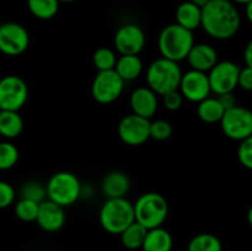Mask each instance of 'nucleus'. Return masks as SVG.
Instances as JSON below:
<instances>
[{"instance_id": "nucleus-1", "label": "nucleus", "mask_w": 252, "mask_h": 251, "mask_svg": "<svg viewBox=\"0 0 252 251\" xmlns=\"http://www.w3.org/2000/svg\"><path fill=\"white\" fill-rule=\"evenodd\" d=\"M240 24V14L230 0H209L202 7L201 27L214 39L233 38Z\"/></svg>"}, {"instance_id": "nucleus-2", "label": "nucleus", "mask_w": 252, "mask_h": 251, "mask_svg": "<svg viewBox=\"0 0 252 251\" xmlns=\"http://www.w3.org/2000/svg\"><path fill=\"white\" fill-rule=\"evenodd\" d=\"M193 44V32L184 29L176 22L165 26L158 38V48L162 58L170 59L177 63L186 59Z\"/></svg>"}, {"instance_id": "nucleus-3", "label": "nucleus", "mask_w": 252, "mask_h": 251, "mask_svg": "<svg viewBox=\"0 0 252 251\" xmlns=\"http://www.w3.org/2000/svg\"><path fill=\"white\" fill-rule=\"evenodd\" d=\"M101 226L108 234L120 235L128 225L135 221L133 203L126 197L107 198L98 213Z\"/></svg>"}, {"instance_id": "nucleus-4", "label": "nucleus", "mask_w": 252, "mask_h": 251, "mask_svg": "<svg viewBox=\"0 0 252 251\" xmlns=\"http://www.w3.org/2000/svg\"><path fill=\"white\" fill-rule=\"evenodd\" d=\"M181 76L182 70L179 63L162 57L150 63L145 73L148 88L152 89L158 96H162L172 90H179Z\"/></svg>"}, {"instance_id": "nucleus-5", "label": "nucleus", "mask_w": 252, "mask_h": 251, "mask_svg": "<svg viewBox=\"0 0 252 251\" xmlns=\"http://www.w3.org/2000/svg\"><path fill=\"white\" fill-rule=\"evenodd\" d=\"M134 208V219L145 229L162 226L169 216V204L166 198L158 192H147L138 197Z\"/></svg>"}, {"instance_id": "nucleus-6", "label": "nucleus", "mask_w": 252, "mask_h": 251, "mask_svg": "<svg viewBox=\"0 0 252 251\" xmlns=\"http://www.w3.org/2000/svg\"><path fill=\"white\" fill-rule=\"evenodd\" d=\"M46 193L47 199L65 208L80 198L81 184L73 172L59 171L49 177L46 185Z\"/></svg>"}, {"instance_id": "nucleus-7", "label": "nucleus", "mask_w": 252, "mask_h": 251, "mask_svg": "<svg viewBox=\"0 0 252 251\" xmlns=\"http://www.w3.org/2000/svg\"><path fill=\"white\" fill-rule=\"evenodd\" d=\"M224 134L233 140L241 142L252 135V112L243 106H234L224 112L220 120Z\"/></svg>"}, {"instance_id": "nucleus-8", "label": "nucleus", "mask_w": 252, "mask_h": 251, "mask_svg": "<svg viewBox=\"0 0 252 251\" xmlns=\"http://www.w3.org/2000/svg\"><path fill=\"white\" fill-rule=\"evenodd\" d=\"M29 98V86L17 75H6L0 79V108L20 111Z\"/></svg>"}, {"instance_id": "nucleus-9", "label": "nucleus", "mask_w": 252, "mask_h": 251, "mask_svg": "<svg viewBox=\"0 0 252 251\" xmlns=\"http://www.w3.org/2000/svg\"><path fill=\"white\" fill-rule=\"evenodd\" d=\"M125 84L113 69L98 71L91 85V95L96 102L108 105L120 98L125 90Z\"/></svg>"}, {"instance_id": "nucleus-10", "label": "nucleus", "mask_w": 252, "mask_h": 251, "mask_svg": "<svg viewBox=\"0 0 252 251\" xmlns=\"http://www.w3.org/2000/svg\"><path fill=\"white\" fill-rule=\"evenodd\" d=\"M30 44V34L26 27L17 22L0 25V52L5 56L17 57L26 52Z\"/></svg>"}, {"instance_id": "nucleus-11", "label": "nucleus", "mask_w": 252, "mask_h": 251, "mask_svg": "<svg viewBox=\"0 0 252 251\" xmlns=\"http://www.w3.org/2000/svg\"><path fill=\"white\" fill-rule=\"evenodd\" d=\"M240 66L230 61L217 62L208 71V81L211 91L216 95L234 93L238 88V76Z\"/></svg>"}, {"instance_id": "nucleus-12", "label": "nucleus", "mask_w": 252, "mask_h": 251, "mask_svg": "<svg viewBox=\"0 0 252 251\" xmlns=\"http://www.w3.org/2000/svg\"><path fill=\"white\" fill-rule=\"evenodd\" d=\"M118 137L125 144L139 147L150 138V120L130 113L118 123Z\"/></svg>"}, {"instance_id": "nucleus-13", "label": "nucleus", "mask_w": 252, "mask_h": 251, "mask_svg": "<svg viewBox=\"0 0 252 251\" xmlns=\"http://www.w3.org/2000/svg\"><path fill=\"white\" fill-rule=\"evenodd\" d=\"M145 32L135 24H125L113 37L115 48L121 56H139L145 47Z\"/></svg>"}, {"instance_id": "nucleus-14", "label": "nucleus", "mask_w": 252, "mask_h": 251, "mask_svg": "<svg viewBox=\"0 0 252 251\" xmlns=\"http://www.w3.org/2000/svg\"><path fill=\"white\" fill-rule=\"evenodd\" d=\"M179 91L182 97L191 102H201L202 100L211 95V86H209L208 75L207 73L198 70H191L182 73L180 80Z\"/></svg>"}, {"instance_id": "nucleus-15", "label": "nucleus", "mask_w": 252, "mask_h": 251, "mask_svg": "<svg viewBox=\"0 0 252 251\" xmlns=\"http://www.w3.org/2000/svg\"><path fill=\"white\" fill-rule=\"evenodd\" d=\"M65 220V211L62 206L49 201V199H44L43 202L39 203L36 223L38 224L42 230L48 231V233H56L63 228Z\"/></svg>"}, {"instance_id": "nucleus-16", "label": "nucleus", "mask_w": 252, "mask_h": 251, "mask_svg": "<svg viewBox=\"0 0 252 251\" xmlns=\"http://www.w3.org/2000/svg\"><path fill=\"white\" fill-rule=\"evenodd\" d=\"M129 106L132 113L150 120L153 116H155L159 108V100L157 94L152 89L145 86V88L135 89L130 94Z\"/></svg>"}, {"instance_id": "nucleus-17", "label": "nucleus", "mask_w": 252, "mask_h": 251, "mask_svg": "<svg viewBox=\"0 0 252 251\" xmlns=\"http://www.w3.org/2000/svg\"><path fill=\"white\" fill-rule=\"evenodd\" d=\"M186 59L191 69L207 73L218 62V53L211 44L194 43L189 49Z\"/></svg>"}, {"instance_id": "nucleus-18", "label": "nucleus", "mask_w": 252, "mask_h": 251, "mask_svg": "<svg viewBox=\"0 0 252 251\" xmlns=\"http://www.w3.org/2000/svg\"><path fill=\"white\" fill-rule=\"evenodd\" d=\"M130 180L125 172L111 171L105 175L101 182L102 193L107 198H122L129 192Z\"/></svg>"}, {"instance_id": "nucleus-19", "label": "nucleus", "mask_w": 252, "mask_h": 251, "mask_svg": "<svg viewBox=\"0 0 252 251\" xmlns=\"http://www.w3.org/2000/svg\"><path fill=\"white\" fill-rule=\"evenodd\" d=\"M172 248H174L172 235L162 226L149 229L142 245L143 251H172Z\"/></svg>"}, {"instance_id": "nucleus-20", "label": "nucleus", "mask_w": 252, "mask_h": 251, "mask_svg": "<svg viewBox=\"0 0 252 251\" xmlns=\"http://www.w3.org/2000/svg\"><path fill=\"white\" fill-rule=\"evenodd\" d=\"M201 17L202 7L189 0L181 2L176 9V24L192 32L201 27Z\"/></svg>"}, {"instance_id": "nucleus-21", "label": "nucleus", "mask_w": 252, "mask_h": 251, "mask_svg": "<svg viewBox=\"0 0 252 251\" xmlns=\"http://www.w3.org/2000/svg\"><path fill=\"white\" fill-rule=\"evenodd\" d=\"M143 62L139 56H121L117 58L113 70L125 83L139 78L143 73Z\"/></svg>"}, {"instance_id": "nucleus-22", "label": "nucleus", "mask_w": 252, "mask_h": 251, "mask_svg": "<svg viewBox=\"0 0 252 251\" xmlns=\"http://www.w3.org/2000/svg\"><path fill=\"white\" fill-rule=\"evenodd\" d=\"M24 120L19 111H0V135L5 139H14L22 133Z\"/></svg>"}, {"instance_id": "nucleus-23", "label": "nucleus", "mask_w": 252, "mask_h": 251, "mask_svg": "<svg viewBox=\"0 0 252 251\" xmlns=\"http://www.w3.org/2000/svg\"><path fill=\"white\" fill-rule=\"evenodd\" d=\"M225 108L218 100V97H207L198 102L197 116L206 123H218L223 117Z\"/></svg>"}, {"instance_id": "nucleus-24", "label": "nucleus", "mask_w": 252, "mask_h": 251, "mask_svg": "<svg viewBox=\"0 0 252 251\" xmlns=\"http://www.w3.org/2000/svg\"><path fill=\"white\" fill-rule=\"evenodd\" d=\"M148 229H145L144 226L140 225L137 221H133L130 225H128L121 235V241H122V245L125 246L128 250H138V249H142L143 241H144L145 235H147Z\"/></svg>"}, {"instance_id": "nucleus-25", "label": "nucleus", "mask_w": 252, "mask_h": 251, "mask_svg": "<svg viewBox=\"0 0 252 251\" xmlns=\"http://www.w3.org/2000/svg\"><path fill=\"white\" fill-rule=\"evenodd\" d=\"M59 0H27L30 12L39 20H51L58 14Z\"/></svg>"}, {"instance_id": "nucleus-26", "label": "nucleus", "mask_w": 252, "mask_h": 251, "mask_svg": "<svg viewBox=\"0 0 252 251\" xmlns=\"http://www.w3.org/2000/svg\"><path fill=\"white\" fill-rule=\"evenodd\" d=\"M187 251H223V244L214 234H197L189 240Z\"/></svg>"}, {"instance_id": "nucleus-27", "label": "nucleus", "mask_w": 252, "mask_h": 251, "mask_svg": "<svg viewBox=\"0 0 252 251\" xmlns=\"http://www.w3.org/2000/svg\"><path fill=\"white\" fill-rule=\"evenodd\" d=\"M117 54L115 51L107 47H101L96 49L93 56V63L98 71H106L115 69L117 62Z\"/></svg>"}, {"instance_id": "nucleus-28", "label": "nucleus", "mask_w": 252, "mask_h": 251, "mask_svg": "<svg viewBox=\"0 0 252 251\" xmlns=\"http://www.w3.org/2000/svg\"><path fill=\"white\" fill-rule=\"evenodd\" d=\"M20 153L16 145L9 140L0 142V171L10 170L19 161Z\"/></svg>"}, {"instance_id": "nucleus-29", "label": "nucleus", "mask_w": 252, "mask_h": 251, "mask_svg": "<svg viewBox=\"0 0 252 251\" xmlns=\"http://www.w3.org/2000/svg\"><path fill=\"white\" fill-rule=\"evenodd\" d=\"M39 203L30 199L20 198L15 204V216L25 223H32L36 221L37 214H38Z\"/></svg>"}, {"instance_id": "nucleus-30", "label": "nucleus", "mask_w": 252, "mask_h": 251, "mask_svg": "<svg viewBox=\"0 0 252 251\" xmlns=\"http://www.w3.org/2000/svg\"><path fill=\"white\" fill-rule=\"evenodd\" d=\"M20 198L30 199V201L41 203L47 199L46 186L38 181H27L25 182L20 189Z\"/></svg>"}, {"instance_id": "nucleus-31", "label": "nucleus", "mask_w": 252, "mask_h": 251, "mask_svg": "<svg viewBox=\"0 0 252 251\" xmlns=\"http://www.w3.org/2000/svg\"><path fill=\"white\" fill-rule=\"evenodd\" d=\"M172 132H174V128L169 121L155 120L153 122L150 121V138L162 142V140L169 139L172 135Z\"/></svg>"}, {"instance_id": "nucleus-32", "label": "nucleus", "mask_w": 252, "mask_h": 251, "mask_svg": "<svg viewBox=\"0 0 252 251\" xmlns=\"http://www.w3.org/2000/svg\"><path fill=\"white\" fill-rule=\"evenodd\" d=\"M238 159L246 169H252V137L240 142L238 148Z\"/></svg>"}, {"instance_id": "nucleus-33", "label": "nucleus", "mask_w": 252, "mask_h": 251, "mask_svg": "<svg viewBox=\"0 0 252 251\" xmlns=\"http://www.w3.org/2000/svg\"><path fill=\"white\" fill-rule=\"evenodd\" d=\"M15 188L9 182L0 181V209L7 208L11 206L15 201Z\"/></svg>"}, {"instance_id": "nucleus-34", "label": "nucleus", "mask_w": 252, "mask_h": 251, "mask_svg": "<svg viewBox=\"0 0 252 251\" xmlns=\"http://www.w3.org/2000/svg\"><path fill=\"white\" fill-rule=\"evenodd\" d=\"M162 103L169 111H177L184 103V97L179 90H172L162 95Z\"/></svg>"}, {"instance_id": "nucleus-35", "label": "nucleus", "mask_w": 252, "mask_h": 251, "mask_svg": "<svg viewBox=\"0 0 252 251\" xmlns=\"http://www.w3.org/2000/svg\"><path fill=\"white\" fill-rule=\"evenodd\" d=\"M238 86H240L245 91L252 90V68H249V66L240 68L238 76Z\"/></svg>"}, {"instance_id": "nucleus-36", "label": "nucleus", "mask_w": 252, "mask_h": 251, "mask_svg": "<svg viewBox=\"0 0 252 251\" xmlns=\"http://www.w3.org/2000/svg\"><path fill=\"white\" fill-rule=\"evenodd\" d=\"M217 97H218V100L220 101V103L223 105V107L225 108V110H228V108H231V107H234V106L238 105V103H236V97L234 96L233 93L217 95Z\"/></svg>"}, {"instance_id": "nucleus-37", "label": "nucleus", "mask_w": 252, "mask_h": 251, "mask_svg": "<svg viewBox=\"0 0 252 251\" xmlns=\"http://www.w3.org/2000/svg\"><path fill=\"white\" fill-rule=\"evenodd\" d=\"M244 62H245V66L252 68V42H249L248 46L245 47V51H244Z\"/></svg>"}, {"instance_id": "nucleus-38", "label": "nucleus", "mask_w": 252, "mask_h": 251, "mask_svg": "<svg viewBox=\"0 0 252 251\" xmlns=\"http://www.w3.org/2000/svg\"><path fill=\"white\" fill-rule=\"evenodd\" d=\"M246 6V17L249 21H252V1L245 5Z\"/></svg>"}, {"instance_id": "nucleus-39", "label": "nucleus", "mask_w": 252, "mask_h": 251, "mask_svg": "<svg viewBox=\"0 0 252 251\" xmlns=\"http://www.w3.org/2000/svg\"><path fill=\"white\" fill-rule=\"evenodd\" d=\"M189 1H191V2H193V4H196L197 6H199V7H203L204 5H206L207 2L209 1V0H189Z\"/></svg>"}, {"instance_id": "nucleus-40", "label": "nucleus", "mask_w": 252, "mask_h": 251, "mask_svg": "<svg viewBox=\"0 0 252 251\" xmlns=\"http://www.w3.org/2000/svg\"><path fill=\"white\" fill-rule=\"evenodd\" d=\"M233 4H241V5H246L249 4V2H251L252 0H230Z\"/></svg>"}, {"instance_id": "nucleus-41", "label": "nucleus", "mask_w": 252, "mask_h": 251, "mask_svg": "<svg viewBox=\"0 0 252 251\" xmlns=\"http://www.w3.org/2000/svg\"><path fill=\"white\" fill-rule=\"evenodd\" d=\"M76 0H59V2H74Z\"/></svg>"}, {"instance_id": "nucleus-42", "label": "nucleus", "mask_w": 252, "mask_h": 251, "mask_svg": "<svg viewBox=\"0 0 252 251\" xmlns=\"http://www.w3.org/2000/svg\"><path fill=\"white\" fill-rule=\"evenodd\" d=\"M0 111H1V108H0Z\"/></svg>"}]
</instances>
